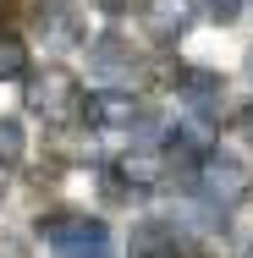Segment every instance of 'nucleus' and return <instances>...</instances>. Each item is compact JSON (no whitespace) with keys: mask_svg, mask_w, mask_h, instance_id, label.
<instances>
[{"mask_svg":"<svg viewBox=\"0 0 253 258\" xmlns=\"http://www.w3.org/2000/svg\"><path fill=\"white\" fill-rule=\"evenodd\" d=\"M39 236L50 242L55 258H110V225L99 214H83V209L39 214Z\"/></svg>","mask_w":253,"mask_h":258,"instance_id":"1","label":"nucleus"},{"mask_svg":"<svg viewBox=\"0 0 253 258\" xmlns=\"http://www.w3.org/2000/svg\"><path fill=\"white\" fill-rule=\"evenodd\" d=\"M22 99H28L33 115H44V121H72V115H83V88H77V77L61 72V66L33 72V77L22 83Z\"/></svg>","mask_w":253,"mask_h":258,"instance_id":"2","label":"nucleus"},{"mask_svg":"<svg viewBox=\"0 0 253 258\" xmlns=\"http://www.w3.org/2000/svg\"><path fill=\"white\" fill-rule=\"evenodd\" d=\"M83 115H88V126L116 132V126H132V121L143 115V104L132 99V94H121V88H99V94L83 99Z\"/></svg>","mask_w":253,"mask_h":258,"instance_id":"3","label":"nucleus"},{"mask_svg":"<svg viewBox=\"0 0 253 258\" xmlns=\"http://www.w3.org/2000/svg\"><path fill=\"white\" fill-rule=\"evenodd\" d=\"M198 176H204V192H209V198H220V209H226V204H237V198L248 192V170H242L237 159L209 154V159L198 165Z\"/></svg>","mask_w":253,"mask_h":258,"instance_id":"4","label":"nucleus"},{"mask_svg":"<svg viewBox=\"0 0 253 258\" xmlns=\"http://www.w3.org/2000/svg\"><path fill=\"white\" fill-rule=\"evenodd\" d=\"M127 258H182V236H176V225H165V220H143V225H132Z\"/></svg>","mask_w":253,"mask_h":258,"instance_id":"5","label":"nucleus"},{"mask_svg":"<svg viewBox=\"0 0 253 258\" xmlns=\"http://www.w3.org/2000/svg\"><path fill=\"white\" fill-rule=\"evenodd\" d=\"M193 0H143V22H149L154 39H182L193 28Z\"/></svg>","mask_w":253,"mask_h":258,"instance_id":"6","label":"nucleus"},{"mask_svg":"<svg viewBox=\"0 0 253 258\" xmlns=\"http://www.w3.org/2000/svg\"><path fill=\"white\" fill-rule=\"evenodd\" d=\"M33 22H39V39H44L50 50H72V44H77V11H72V6L44 0V6L33 11Z\"/></svg>","mask_w":253,"mask_h":258,"instance_id":"7","label":"nucleus"},{"mask_svg":"<svg viewBox=\"0 0 253 258\" xmlns=\"http://www.w3.org/2000/svg\"><path fill=\"white\" fill-rule=\"evenodd\" d=\"M176 94L187 104H209V99H220V77L204 72V66H187V72H176Z\"/></svg>","mask_w":253,"mask_h":258,"instance_id":"8","label":"nucleus"},{"mask_svg":"<svg viewBox=\"0 0 253 258\" xmlns=\"http://www.w3.org/2000/svg\"><path fill=\"white\" fill-rule=\"evenodd\" d=\"M22 154H28V132H22V121L0 115V170H6V165H22Z\"/></svg>","mask_w":253,"mask_h":258,"instance_id":"9","label":"nucleus"},{"mask_svg":"<svg viewBox=\"0 0 253 258\" xmlns=\"http://www.w3.org/2000/svg\"><path fill=\"white\" fill-rule=\"evenodd\" d=\"M11 77H28V44L17 33H0V83Z\"/></svg>","mask_w":253,"mask_h":258,"instance_id":"10","label":"nucleus"},{"mask_svg":"<svg viewBox=\"0 0 253 258\" xmlns=\"http://www.w3.org/2000/svg\"><path fill=\"white\" fill-rule=\"evenodd\" d=\"M121 176H127L132 187H154V181H160V165H154L149 154H127L121 159Z\"/></svg>","mask_w":253,"mask_h":258,"instance_id":"11","label":"nucleus"},{"mask_svg":"<svg viewBox=\"0 0 253 258\" xmlns=\"http://www.w3.org/2000/svg\"><path fill=\"white\" fill-rule=\"evenodd\" d=\"M94 55H99V66H132V50H127V44H116V39L94 44Z\"/></svg>","mask_w":253,"mask_h":258,"instance_id":"12","label":"nucleus"},{"mask_svg":"<svg viewBox=\"0 0 253 258\" xmlns=\"http://www.w3.org/2000/svg\"><path fill=\"white\" fill-rule=\"evenodd\" d=\"M209 6H215V17H237L242 11V0H209Z\"/></svg>","mask_w":253,"mask_h":258,"instance_id":"13","label":"nucleus"},{"mask_svg":"<svg viewBox=\"0 0 253 258\" xmlns=\"http://www.w3.org/2000/svg\"><path fill=\"white\" fill-rule=\"evenodd\" d=\"M237 132H242V138H248V143H253V104H248V110H242V115H237Z\"/></svg>","mask_w":253,"mask_h":258,"instance_id":"14","label":"nucleus"},{"mask_svg":"<svg viewBox=\"0 0 253 258\" xmlns=\"http://www.w3.org/2000/svg\"><path fill=\"white\" fill-rule=\"evenodd\" d=\"M99 6H105V11H121V6H127V0H99Z\"/></svg>","mask_w":253,"mask_h":258,"instance_id":"15","label":"nucleus"}]
</instances>
